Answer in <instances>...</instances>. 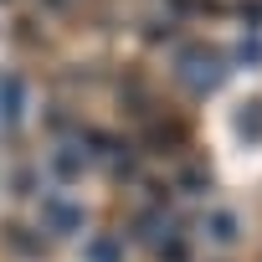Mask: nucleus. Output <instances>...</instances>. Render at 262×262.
I'll return each mask as SVG.
<instances>
[{
  "instance_id": "1",
  "label": "nucleus",
  "mask_w": 262,
  "mask_h": 262,
  "mask_svg": "<svg viewBox=\"0 0 262 262\" xmlns=\"http://www.w3.org/2000/svg\"><path fill=\"white\" fill-rule=\"evenodd\" d=\"M41 226H47L52 236H72V231L82 226V211L67 206V201H47V206H41Z\"/></svg>"
},
{
  "instance_id": "2",
  "label": "nucleus",
  "mask_w": 262,
  "mask_h": 262,
  "mask_svg": "<svg viewBox=\"0 0 262 262\" xmlns=\"http://www.w3.org/2000/svg\"><path fill=\"white\" fill-rule=\"evenodd\" d=\"M236 231H242V226H236L231 211H216V216H211V242H236Z\"/></svg>"
},
{
  "instance_id": "3",
  "label": "nucleus",
  "mask_w": 262,
  "mask_h": 262,
  "mask_svg": "<svg viewBox=\"0 0 262 262\" xmlns=\"http://www.w3.org/2000/svg\"><path fill=\"white\" fill-rule=\"evenodd\" d=\"M93 262H118V242H98L93 247Z\"/></svg>"
}]
</instances>
